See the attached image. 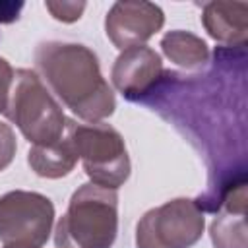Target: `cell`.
<instances>
[{"mask_svg": "<svg viewBox=\"0 0 248 248\" xmlns=\"http://www.w3.org/2000/svg\"><path fill=\"white\" fill-rule=\"evenodd\" d=\"M35 64L52 93L79 118L101 122L114 112V93L101 74L95 52L87 46L43 43L35 50Z\"/></svg>", "mask_w": 248, "mask_h": 248, "instance_id": "6da1fadb", "label": "cell"}, {"mask_svg": "<svg viewBox=\"0 0 248 248\" xmlns=\"http://www.w3.org/2000/svg\"><path fill=\"white\" fill-rule=\"evenodd\" d=\"M118 232L116 190L93 182L79 186L56 223V248H110Z\"/></svg>", "mask_w": 248, "mask_h": 248, "instance_id": "7a4b0ae2", "label": "cell"}, {"mask_svg": "<svg viewBox=\"0 0 248 248\" xmlns=\"http://www.w3.org/2000/svg\"><path fill=\"white\" fill-rule=\"evenodd\" d=\"M4 114L33 145H52L62 140L66 116L33 70L14 72Z\"/></svg>", "mask_w": 248, "mask_h": 248, "instance_id": "3957f363", "label": "cell"}, {"mask_svg": "<svg viewBox=\"0 0 248 248\" xmlns=\"http://www.w3.org/2000/svg\"><path fill=\"white\" fill-rule=\"evenodd\" d=\"M66 138L93 184L116 190L128 180V151L122 136L112 126L103 122L78 124L66 120Z\"/></svg>", "mask_w": 248, "mask_h": 248, "instance_id": "277c9868", "label": "cell"}, {"mask_svg": "<svg viewBox=\"0 0 248 248\" xmlns=\"http://www.w3.org/2000/svg\"><path fill=\"white\" fill-rule=\"evenodd\" d=\"M205 227L200 202L176 198L149 209L138 223V248H190L202 238Z\"/></svg>", "mask_w": 248, "mask_h": 248, "instance_id": "5b68a950", "label": "cell"}, {"mask_svg": "<svg viewBox=\"0 0 248 248\" xmlns=\"http://www.w3.org/2000/svg\"><path fill=\"white\" fill-rule=\"evenodd\" d=\"M54 223L52 202L27 190L0 196V240L4 246L43 248Z\"/></svg>", "mask_w": 248, "mask_h": 248, "instance_id": "8992f818", "label": "cell"}, {"mask_svg": "<svg viewBox=\"0 0 248 248\" xmlns=\"http://www.w3.org/2000/svg\"><path fill=\"white\" fill-rule=\"evenodd\" d=\"M165 23V14L151 2H114L107 14V37L120 50L140 46Z\"/></svg>", "mask_w": 248, "mask_h": 248, "instance_id": "52a82bcc", "label": "cell"}, {"mask_svg": "<svg viewBox=\"0 0 248 248\" xmlns=\"http://www.w3.org/2000/svg\"><path fill=\"white\" fill-rule=\"evenodd\" d=\"M112 83L126 99H141L159 85L163 79L161 56L149 46H132L122 50L112 66Z\"/></svg>", "mask_w": 248, "mask_h": 248, "instance_id": "ba28073f", "label": "cell"}, {"mask_svg": "<svg viewBox=\"0 0 248 248\" xmlns=\"http://www.w3.org/2000/svg\"><path fill=\"white\" fill-rule=\"evenodd\" d=\"M202 23L215 41L229 46H244L248 31V4L209 2L203 6Z\"/></svg>", "mask_w": 248, "mask_h": 248, "instance_id": "9c48e42d", "label": "cell"}, {"mask_svg": "<svg viewBox=\"0 0 248 248\" xmlns=\"http://www.w3.org/2000/svg\"><path fill=\"white\" fill-rule=\"evenodd\" d=\"M29 167L45 178H60L66 176L78 163V155L68 138L52 145H33L27 153Z\"/></svg>", "mask_w": 248, "mask_h": 248, "instance_id": "30bf717a", "label": "cell"}, {"mask_svg": "<svg viewBox=\"0 0 248 248\" xmlns=\"http://www.w3.org/2000/svg\"><path fill=\"white\" fill-rule=\"evenodd\" d=\"M161 48L169 60L182 68H200L209 60V48L203 39L188 31H169L161 39Z\"/></svg>", "mask_w": 248, "mask_h": 248, "instance_id": "8fae6325", "label": "cell"}, {"mask_svg": "<svg viewBox=\"0 0 248 248\" xmlns=\"http://www.w3.org/2000/svg\"><path fill=\"white\" fill-rule=\"evenodd\" d=\"M211 240L215 248H246L244 213L215 217V221L211 223Z\"/></svg>", "mask_w": 248, "mask_h": 248, "instance_id": "7c38bea8", "label": "cell"}, {"mask_svg": "<svg viewBox=\"0 0 248 248\" xmlns=\"http://www.w3.org/2000/svg\"><path fill=\"white\" fill-rule=\"evenodd\" d=\"M45 8L52 14L54 19L58 21H64V23H72L76 19L81 17L83 10H85V2H68V0H62V2H45Z\"/></svg>", "mask_w": 248, "mask_h": 248, "instance_id": "4fadbf2b", "label": "cell"}, {"mask_svg": "<svg viewBox=\"0 0 248 248\" xmlns=\"http://www.w3.org/2000/svg\"><path fill=\"white\" fill-rule=\"evenodd\" d=\"M16 149H17V143H16V134L12 126L6 122H0V170H4L12 163Z\"/></svg>", "mask_w": 248, "mask_h": 248, "instance_id": "5bb4252c", "label": "cell"}, {"mask_svg": "<svg viewBox=\"0 0 248 248\" xmlns=\"http://www.w3.org/2000/svg\"><path fill=\"white\" fill-rule=\"evenodd\" d=\"M12 83H14V70L8 64V60L0 58V112L6 110Z\"/></svg>", "mask_w": 248, "mask_h": 248, "instance_id": "9a60e30c", "label": "cell"}, {"mask_svg": "<svg viewBox=\"0 0 248 248\" xmlns=\"http://www.w3.org/2000/svg\"><path fill=\"white\" fill-rule=\"evenodd\" d=\"M23 2H0V23H12L19 17Z\"/></svg>", "mask_w": 248, "mask_h": 248, "instance_id": "2e32d148", "label": "cell"}, {"mask_svg": "<svg viewBox=\"0 0 248 248\" xmlns=\"http://www.w3.org/2000/svg\"><path fill=\"white\" fill-rule=\"evenodd\" d=\"M4 248H25V246H4Z\"/></svg>", "mask_w": 248, "mask_h": 248, "instance_id": "e0dca14e", "label": "cell"}]
</instances>
